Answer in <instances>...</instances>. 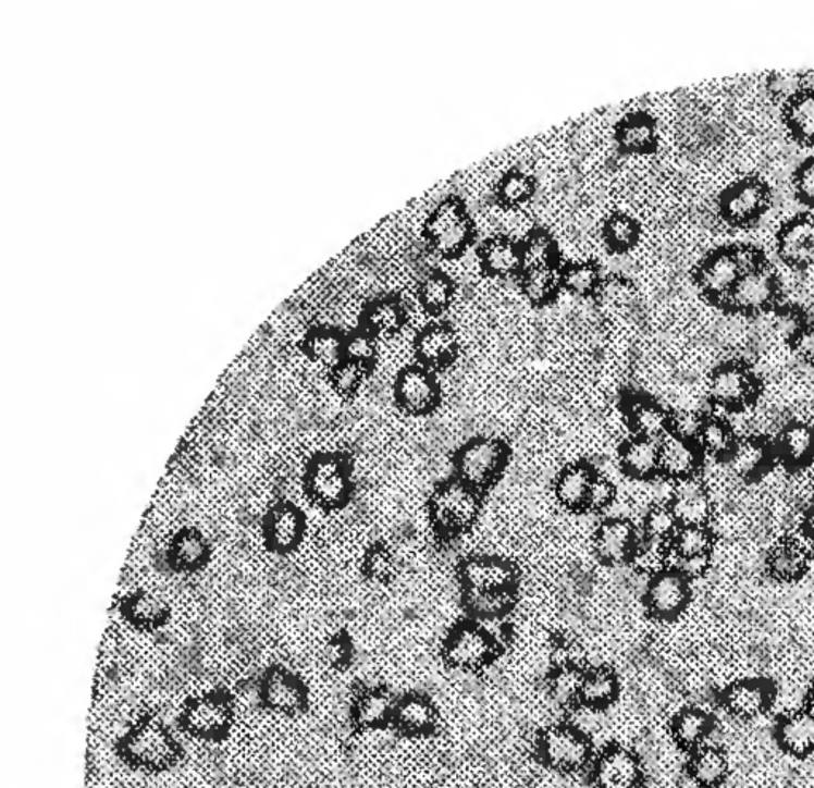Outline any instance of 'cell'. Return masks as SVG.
Listing matches in <instances>:
<instances>
[{
    "label": "cell",
    "instance_id": "obj_46",
    "mask_svg": "<svg viewBox=\"0 0 814 788\" xmlns=\"http://www.w3.org/2000/svg\"><path fill=\"white\" fill-rule=\"evenodd\" d=\"M560 288V271L557 268L526 269L520 279V290L531 304L550 303Z\"/></svg>",
    "mask_w": 814,
    "mask_h": 788
},
{
    "label": "cell",
    "instance_id": "obj_19",
    "mask_svg": "<svg viewBox=\"0 0 814 788\" xmlns=\"http://www.w3.org/2000/svg\"><path fill=\"white\" fill-rule=\"evenodd\" d=\"M395 399L406 413H431L440 403V383L422 366H407L396 377Z\"/></svg>",
    "mask_w": 814,
    "mask_h": 788
},
{
    "label": "cell",
    "instance_id": "obj_16",
    "mask_svg": "<svg viewBox=\"0 0 814 788\" xmlns=\"http://www.w3.org/2000/svg\"><path fill=\"white\" fill-rule=\"evenodd\" d=\"M643 532L626 517H609L593 535L596 555L609 565L631 562L640 547Z\"/></svg>",
    "mask_w": 814,
    "mask_h": 788
},
{
    "label": "cell",
    "instance_id": "obj_20",
    "mask_svg": "<svg viewBox=\"0 0 814 788\" xmlns=\"http://www.w3.org/2000/svg\"><path fill=\"white\" fill-rule=\"evenodd\" d=\"M670 506L681 525H710L714 517L713 494L702 476L678 480L673 485Z\"/></svg>",
    "mask_w": 814,
    "mask_h": 788
},
{
    "label": "cell",
    "instance_id": "obj_64",
    "mask_svg": "<svg viewBox=\"0 0 814 788\" xmlns=\"http://www.w3.org/2000/svg\"><path fill=\"white\" fill-rule=\"evenodd\" d=\"M803 703H805V707H803V710L809 711L810 714H812L814 717V682L809 687V690H806L805 698H803Z\"/></svg>",
    "mask_w": 814,
    "mask_h": 788
},
{
    "label": "cell",
    "instance_id": "obj_47",
    "mask_svg": "<svg viewBox=\"0 0 814 788\" xmlns=\"http://www.w3.org/2000/svg\"><path fill=\"white\" fill-rule=\"evenodd\" d=\"M522 271L534 268H555L558 258L557 244L547 231L533 230L526 241L520 242Z\"/></svg>",
    "mask_w": 814,
    "mask_h": 788
},
{
    "label": "cell",
    "instance_id": "obj_57",
    "mask_svg": "<svg viewBox=\"0 0 814 788\" xmlns=\"http://www.w3.org/2000/svg\"><path fill=\"white\" fill-rule=\"evenodd\" d=\"M344 347L346 345L336 335L323 334L313 341L312 354L316 356L317 361L322 362V365L340 366L343 354H346Z\"/></svg>",
    "mask_w": 814,
    "mask_h": 788
},
{
    "label": "cell",
    "instance_id": "obj_6",
    "mask_svg": "<svg viewBox=\"0 0 814 788\" xmlns=\"http://www.w3.org/2000/svg\"><path fill=\"white\" fill-rule=\"evenodd\" d=\"M508 456V448L498 439H471L455 458L458 479L474 490L485 489L498 479Z\"/></svg>",
    "mask_w": 814,
    "mask_h": 788
},
{
    "label": "cell",
    "instance_id": "obj_2",
    "mask_svg": "<svg viewBox=\"0 0 814 788\" xmlns=\"http://www.w3.org/2000/svg\"><path fill=\"white\" fill-rule=\"evenodd\" d=\"M119 746L127 765L150 773L172 768L184 752L165 725L148 718L131 728Z\"/></svg>",
    "mask_w": 814,
    "mask_h": 788
},
{
    "label": "cell",
    "instance_id": "obj_63",
    "mask_svg": "<svg viewBox=\"0 0 814 788\" xmlns=\"http://www.w3.org/2000/svg\"><path fill=\"white\" fill-rule=\"evenodd\" d=\"M802 532L805 541L814 547V506L810 507L806 510L805 517H803Z\"/></svg>",
    "mask_w": 814,
    "mask_h": 788
},
{
    "label": "cell",
    "instance_id": "obj_28",
    "mask_svg": "<svg viewBox=\"0 0 814 788\" xmlns=\"http://www.w3.org/2000/svg\"><path fill=\"white\" fill-rule=\"evenodd\" d=\"M396 703L381 687L363 690L351 704V721L360 729L385 728L395 718Z\"/></svg>",
    "mask_w": 814,
    "mask_h": 788
},
{
    "label": "cell",
    "instance_id": "obj_15",
    "mask_svg": "<svg viewBox=\"0 0 814 788\" xmlns=\"http://www.w3.org/2000/svg\"><path fill=\"white\" fill-rule=\"evenodd\" d=\"M260 698L261 706L266 710L293 717L306 710L309 691L295 674L284 668H274L261 680Z\"/></svg>",
    "mask_w": 814,
    "mask_h": 788
},
{
    "label": "cell",
    "instance_id": "obj_60",
    "mask_svg": "<svg viewBox=\"0 0 814 788\" xmlns=\"http://www.w3.org/2000/svg\"><path fill=\"white\" fill-rule=\"evenodd\" d=\"M794 189L800 202L814 207V158L805 159L797 169Z\"/></svg>",
    "mask_w": 814,
    "mask_h": 788
},
{
    "label": "cell",
    "instance_id": "obj_8",
    "mask_svg": "<svg viewBox=\"0 0 814 788\" xmlns=\"http://www.w3.org/2000/svg\"><path fill=\"white\" fill-rule=\"evenodd\" d=\"M498 644L479 624L455 627L444 642V660L457 670L472 673L488 666L496 655Z\"/></svg>",
    "mask_w": 814,
    "mask_h": 788
},
{
    "label": "cell",
    "instance_id": "obj_55",
    "mask_svg": "<svg viewBox=\"0 0 814 788\" xmlns=\"http://www.w3.org/2000/svg\"><path fill=\"white\" fill-rule=\"evenodd\" d=\"M706 417L695 409H681L671 414L670 433L696 441Z\"/></svg>",
    "mask_w": 814,
    "mask_h": 788
},
{
    "label": "cell",
    "instance_id": "obj_53",
    "mask_svg": "<svg viewBox=\"0 0 814 788\" xmlns=\"http://www.w3.org/2000/svg\"><path fill=\"white\" fill-rule=\"evenodd\" d=\"M207 544L201 534L195 531H185L178 535L172 545V559L181 568L192 569L201 566L206 559Z\"/></svg>",
    "mask_w": 814,
    "mask_h": 788
},
{
    "label": "cell",
    "instance_id": "obj_58",
    "mask_svg": "<svg viewBox=\"0 0 814 788\" xmlns=\"http://www.w3.org/2000/svg\"><path fill=\"white\" fill-rule=\"evenodd\" d=\"M367 571L372 579L387 580L396 571V558L387 547H374L367 556Z\"/></svg>",
    "mask_w": 814,
    "mask_h": 788
},
{
    "label": "cell",
    "instance_id": "obj_7",
    "mask_svg": "<svg viewBox=\"0 0 814 788\" xmlns=\"http://www.w3.org/2000/svg\"><path fill=\"white\" fill-rule=\"evenodd\" d=\"M538 752L547 768L575 774L588 768L593 746L589 738L571 725H554L541 735Z\"/></svg>",
    "mask_w": 814,
    "mask_h": 788
},
{
    "label": "cell",
    "instance_id": "obj_40",
    "mask_svg": "<svg viewBox=\"0 0 814 788\" xmlns=\"http://www.w3.org/2000/svg\"><path fill=\"white\" fill-rule=\"evenodd\" d=\"M785 120L795 140L814 145V89H800L788 99Z\"/></svg>",
    "mask_w": 814,
    "mask_h": 788
},
{
    "label": "cell",
    "instance_id": "obj_42",
    "mask_svg": "<svg viewBox=\"0 0 814 788\" xmlns=\"http://www.w3.org/2000/svg\"><path fill=\"white\" fill-rule=\"evenodd\" d=\"M640 237V223L629 213H613L603 223V241L614 255H627Z\"/></svg>",
    "mask_w": 814,
    "mask_h": 788
},
{
    "label": "cell",
    "instance_id": "obj_38",
    "mask_svg": "<svg viewBox=\"0 0 814 788\" xmlns=\"http://www.w3.org/2000/svg\"><path fill=\"white\" fill-rule=\"evenodd\" d=\"M713 528L710 525H681L670 541V553L679 563L710 558L714 549Z\"/></svg>",
    "mask_w": 814,
    "mask_h": 788
},
{
    "label": "cell",
    "instance_id": "obj_31",
    "mask_svg": "<svg viewBox=\"0 0 814 788\" xmlns=\"http://www.w3.org/2000/svg\"><path fill=\"white\" fill-rule=\"evenodd\" d=\"M688 771L696 787L719 788L726 784L727 776H729V756L719 746H702L693 750Z\"/></svg>",
    "mask_w": 814,
    "mask_h": 788
},
{
    "label": "cell",
    "instance_id": "obj_9",
    "mask_svg": "<svg viewBox=\"0 0 814 788\" xmlns=\"http://www.w3.org/2000/svg\"><path fill=\"white\" fill-rule=\"evenodd\" d=\"M234 718L236 715L230 700L220 693H209L193 698L185 704L181 714V725L188 735L209 741L230 735Z\"/></svg>",
    "mask_w": 814,
    "mask_h": 788
},
{
    "label": "cell",
    "instance_id": "obj_61",
    "mask_svg": "<svg viewBox=\"0 0 814 788\" xmlns=\"http://www.w3.org/2000/svg\"><path fill=\"white\" fill-rule=\"evenodd\" d=\"M791 344L802 361L814 366V323H803L792 335Z\"/></svg>",
    "mask_w": 814,
    "mask_h": 788
},
{
    "label": "cell",
    "instance_id": "obj_10",
    "mask_svg": "<svg viewBox=\"0 0 814 788\" xmlns=\"http://www.w3.org/2000/svg\"><path fill=\"white\" fill-rule=\"evenodd\" d=\"M691 600L692 579L676 566L652 576L644 591L648 611L658 620H675L688 610Z\"/></svg>",
    "mask_w": 814,
    "mask_h": 788
},
{
    "label": "cell",
    "instance_id": "obj_41",
    "mask_svg": "<svg viewBox=\"0 0 814 788\" xmlns=\"http://www.w3.org/2000/svg\"><path fill=\"white\" fill-rule=\"evenodd\" d=\"M455 293H457V286L451 274L444 271H431L420 282L417 297H419L420 306L428 313H441L451 306Z\"/></svg>",
    "mask_w": 814,
    "mask_h": 788
},
{
    "label": "cell",
    "instance_id": "obj_44",
    "mask_svg": "<svg viewBox=\"0 0 814 788\" xmlns=\"http://www.w3.org/2000/svg\"><path fill=\"white\" fill-rule=\"evenodd\" d=\"M584 670L579 666H562L554 668L547 680L546 694L555 707H571L579 703V690H581Z\"/></svg>",
    "mask_w": 814,
    "mask_h": 788
},
{
    "label": "cell",
    "instance_id": "obj_30",
    "mask_svg": "<svg viewBox=\"0 0 814 788\" xmlns=\"http://www.w3.org/2000/svg\"><path fill=\"white\" fill-rule=\"evenodd\" d=\"M671 738L679 749L696 750L708 744L714 731V721L710 712L696 706L682 707L671 718Z\"/></svg>",
    "mask_w": 814,
    "mask_h": 788
},
{
    "label": "cell",
    "instance_id": "obj_56",
    "mask_svg": "<svg viewBox=\"0 0 814 788\" xmlns=\"http://www.w3.org/2000/svg\"><path fill=\"white\" fill-rule=\"evenodd\" d=\"M617 501V489L608 477L596 473L589 492L588 507L595 513H603L613 507Z\"/></svg>",
    "mask_w": 814,
    "mask_h": 788
},
{
    "label": "cell",
    "instance_id": "obj_32",
    "mask_svg": "<svg viewBox=\"0 0 814 788\" xmlns=\"http://www.w3.org/2000/svg\"><path fill=\"white\" fill-rule=\"evenodd\" d=\"M482 271L496 279H509L522 269L520 244L508 237L493 236L479 248Z\"/></svg>",
    "mask_w": 814,
    "mask_h": 788
},
{
    "label": "cell",
    "instance_id": "obj_12",
    "mask_svg": "<svg viewBox=\"0 0 814 788\" xmlns=\"http://www.w3.org/2000/svg\"><path fill=\"white\" fill-rule=\"evenodd\" d=\"M770 206V189L761 178L738 180L723 193L719 199L720 216L735 226L753 224L767 212Z\"/></svg>",
    "mask_w": 814,
    "mask_h": 788
},
{
    "label": "cell",
    "instance_id": "obj_24",
    "mask_svg": "<svg viewBox=\"0 0 814 788\" xmlns=\"http://www.w3.org/2000/svg\"><path fill=\"white\" fill-rule=\"evenodd\" d=\"M465 590L514 591L517 574L514 566L498 556H476L461 566Z\"/></svg>",
    "mask_w": 814,
    "mask_h": 788
},
{
    "label": "cell",
    "instance_id": "obj_37",
    "mask_svg": "<svg viewBox=\"0 0 814 788\" xmlns=\"http://www.w3.org/2000/svg\"><path fill=\"white\" fill-rule=\"evenodd\" d=\"M620 693V684L616 673L606 666L584 670L581 690H579V703L596 710H609Z\"/></svg>",
    "mask_w": 814,
    "mask_h": 788
},
{
    "label": "cell",
    "instance_id": "obj_25",
    "mask_svg": "<svg viewBox=\"0 0 814 788\" xmlns=\"http://www.w3.org/2000/svg\"><path fill=\"white\" fill-rule=\"evenodd\" d=\"M776 742L779 749L797 759H805L814 752V717L805 710L786 712L776 725Z\"/></svg>",
    "mask_w": 814,
    "mask_h": 788
},
{
    "label": "cell",
    "instance_id": "obj_1",
    "mask_svg": "<svg viewBox=\"0 0 814 788\" xmlns=\"http://www.w3.org/2000/svg\"><path fill=\"white\" fill-rule=\"evenodd\" d=\"M764 264H767L764 255L753 245H729L717 248L703 259L695 279L702 293L724 304L744 272Z\"/></svg>",
    "mask_w": 814,
    "mask_h": 788
},
{
    "label": "cell",
    "instance_id": "obj_34",
    "mask_svg": "<svg viewBox=\"0 0 814 788\" xmlns=\"http://www.w3.org/2000/svg\"><path fill=\"white\" fill-rule=\"evenodd\" d=\"M620 466L624 472L638 480H648L661 473V452L658 441L652 439H629L620 448Z\"/></svg>",
    "mask_w": 814,
    "mask_h": 788
},
{
    "label": "cell",
    "instance_id": "obj_52",
    "mask_svg": "<svg viewBox=\"0 0 814 788\" xmlns=\"http://www.w3.org/2000/svg\"><path fill=\"white\" fill-rule=\"evenodd\" d=\"M407 309L398 300H379L368 313V323L374 333L395 335L407 323Z\"/></svg>",
    "mask_w": 814,
    "mask_h": 788
},
{
    "label": "cell",
    "instance_id": "obj_39",
    "mask_svg": "<svg viewBox=\"0 0 814 788\" xmlns=\"http://www.w3.org/2000/svg\"><path fill=\"white\" fill-rule=\"evenodd\" d=\"M595 476L596 472L588 465H575L565 469L555 483L557 500L567 509H584L588 507L589 492Z\"/></svg>",
    "mask_w": 814,
    "mask_h": 788
},
{
    "label": "cell",
    "instance_id": "obj_43",
    "mask_svg": "<svg viewBox=\"0 0 814 788\" xmlns=\"http://www.w3.org/2000/svg\"><path fill=\"white\" fill-rule=\"evenodd\" d=\"M305 530L301 514L289 506L272 510L268 518V538L275 547L289 549L299 541Z\"/></svg>",
    "mask_w": 814,
    "mask_h": 788
},
{
    "label": "cell",
    "instance_id": "obj_26",
    "mask_svg": "<svg viewBox=\"0 0 814 788\" xmlns=\"http://www.w3.org/2000/svg\"><path fill=\"white\" fill-rule=\"evenodd\" d=\"M458 338L447 324H427L414 341V354L430 368H440L454 361Z\"/></svg>",
    "mask_w": 814,
    "mask_h": 788
},
{
    "label": "cell",
    "instance_id": "obj_50",
    "mask_svg": "<svg viewBox=\"0 0 814 788\" xmlns=\"http://www.w3.org/2000/svg\"><path fill=\"white\" fill-rule=\"evenodd\" d=\"M126 610L130 620L140 628L158 627L168 618V606L157 594H136L127 601Z\"/></svg>",
    "mask_w": 814,
    "mask_h": 788
},
{
    "label": "cell",
    "instance_id": "obj_21",
    "mask_svg": "<svg viewBox=\"0 0 814 788\" xmlns=\"http://www.w3.org/2000/svg\"><path fill=\"white\" fill-rule=\"evenodd\" d=\"M307 487L317 503L325 506L343 503L350 492L347 466L336 456H322L310 466Z\"/></svg>",
    "mask_w": 814,
    "mask_h": 788
},
{
    "label": "cell",
    "instance_id": "obj_36",
    "mask_svg": "<svg viewBox=\"0 0 814 788\" xmlns=\"http://www.w3.org/2000/svg\"><path fill=\"white\" fill-rule=\"evenodd\" d=\"M738 439L740 435L729 418L708 415L696 442L705 456L719 463H727L737 447Z\"/></svg>",
    "mask_w": 814,
    "mask_h": 788
},
{
    "label": "cell",
    "instance_id": "obj_51",
    "mask_svg": "<svg viewBox=\"0 0 814 788\" xmlns=\"http://www.w3.org/2000/svg\"><path fill=\"white\" fill-rule=\"evenodd\" d=\"M681 527L670 503H655L643 517V534L652 541L670 542L675 532Z\"/></svg>",
    "mask_w": 814,
    "mask_h": 788
},
{
    "label": "cell",
    "instance_id": "obj_17",
    "mask_svg": "<svg viewBox=\"0 0 814 788\" xmlns=\"http://www.w3.org/2000/svg\"><path fill=\"white\" fill-rule=\"evenodd\" d=\"M776 452L774 442L764 435H740L733 454L726 465L733 477L741 482L753 483L767 476L774 469Z\"/></svg>",
    "mask_w": 814,
    "mask_h": 788
},
{
    "label": "cell",
    "instance_id": "obj_62",
    "mask_svg": "<svg viewBox=\"0 0 814 788\" xmlns=\"http://www.w3.org/2000/svg\"><path fill=\"white\" fill-rule=\"evenodd\" d=\"M350 656V645L344 639H331L323 649V660L331 668H341Z\"/></svg>",
    "mask_w": 814,
    "mask_h": 788
},
{
    "label": "cell",
    "instance_id": "obj_5",
    "mask_svg": "<svg viewBox=\"0 0 814 788\" xmlns=\"http://www.w3.org/2000/svg\"><path fill=\"white\" fill-rule=\"evenodd\" d=\"M708 394L713 406L738 414L757 399L761 380L747 362H720L710 377Z\"/></svg>",
    "mask_w": 814,
    "mask_h": 788
},
{
    "label": "cell",
    "instance_id": "obj_33",
    "mask_svg": "<svg viewBox=\"0 0 814 788\" xmlns=\"http://www.w3.org/2000/svg\"><path fill=\"white\" fill-rule=\"evenodd\" d=\"M616 141L624 153H651L657 145V124L648 113H631L617 124Z\"/></svg>",
    "mask_w": 814,
    "mask_h": 788
},
{
    "label": "cell",
    "instance_id": "obj_49",
    "mask_svg": "<svg viewBox=\"0 0 814 788\" xmlns=\"http://www.w3.org/2000/svg\"><path fill=\"white\" fill-rule=\"evenodd\" d=\"M533 195L534 180L517 169L506 172L496 185L498 202L508 209H520L523 204L530 202Z\"/></svg>",
    "mask_w": 814,
    "mask_h": 788
},
{
    "label": "cell",
    "instance_id": "obj_59",
    "mask_svg": "<svg viewBox=\"0 0 814 788\" xmlns=\"http://www.w3.org/2000/svg\"><path fill=\"white\" fill-rule=\"evenodd\" d=\"M344 352H346L348 361L360 362V365L365 366L371 359L375 358L378 344H375V338L369 333L355 334L348 338Z\"/></svg>",
    "mask_w": 814,
    "mask_h": 788
},
{
    "label": "cell",
    "instance_id": "obj_29",
    "mask_svg": "<svg viewBox=\"0 0 814 788\" xmlns=\"http://www.w3.org/2000/svg\"><path fill=\"white\" fill-rule=\"evenodd\" d=\"M437 717L440 711L430 698L409 693L396 703L393 722L407 736H427L436 729Z\"/></svg>",
    "mask_w": 814,
    "mask_h": 788
},
{
    "label": "cell",
    "instance_id": "obj_14",
    "mask_svg": "<svg viewBox=\"0 0 814 788\" xmlns=\"http://www.w3.org/2000/svg\"><path fill=\"white\" fill-rule=\"evenodd\" d=\"M776 687L767 679H741L730 684L720 694V704L738 721H754L772 710Z\"/></svg>",
    "mask_w": 814,
    "mask_h": 788
},
{
    "label": "cell",
    "instance_id": "obj_22",
    "mask_svg": "<svg viewBox=\"0 0 814 788\" xmlns=\"http://www.w3.org/2000/svg\"><path fill=\"white\" fill-rule=\"evenodd\" d=\"M658 452H661V473L673 482L700 476L705 454L700 448L699 442L668 433L658 441Z\"/></svg>",
    "mask_w": 814,
    "mask_h": 788
},
{
    "label": "cell",
    "instance_id": "obj_27",
    "mask_svg": "<svg viewBox=\"0 0 814 788\" xmlns=\"http://www.w3.org/2000/svg\"><path fill=\"white\" fill-rule=\"evenodd\" d=\"M810 553L802 542L795 539L779 541L765 558V569L778 582H795L809 571Z\"/></svg>",
    "mask_w": 814,
    "mask_h": 788
},
{
    "label": "cell",
    "instance_id": "obj_23",
    "mask_svg": "<svg viewBox=\"0 0 814 788\" xmlns=\"http://www.w3.org/2000/svg\"><path fill=\"white\" fill-rule=\"evenodd\" d=\"M776 459L789 471L799 472L814 463V427L802 420L782 424L774 442Z\"/></svg>",
    "mask_w": 814,
    "mask_h": 788
},
{
    "label": "cell",
    "instance_id": "obj_35",
    "mask_svg": "<svg viewBox=\"0 0 814 788\" xmlns=\"http://www.w3.org/2000/svg\"><path fill=\"white\" fill-rule=\"evenodd\" d=\"M627 415L634 435L661 441L670 433L671 413L650 397H637L631 401Z\"/></svg>",
    "mask_w": 814,
    "mask_h": 788
},
{
    "label": "cell",
    "instance_id": "obj_48",
    "mask_svg": "<svg viewBox=\"0 0 814 788\" xmlns=\"http://www.w3.org/2000/svg\"><path fill=\"white\" fill-rule=\"evenodd\" d=\"M560 286L572 295H592L602 286L600 269L591 261L568 262L560 271Z\"/></svg>",
    "mask_w": 814,
    "mask_h": 788
},
{
    "label": "cell",
    "instance_id": "obj_4",
    "mask_svg": "<svg viewBox=\"0 0 814 788\" xmlns=\"http://www.w3.org/2000/svg\"><path fill=\"white\" fill-rule=\"evenodd\" d=\"M481 510L478 490L460 479L443 483L430 500V515L434 527L447 534H458L474 524Z\"/></svg>",
    "mask_w": 814,
    "mask_h": 788
},
{
    "label": "cell",
    "instance_id": "obj_11",
    "mask_svg": "<svg viewBox=\"0 0 814 788\" xmlns=\"http://www.w3.org/2000/svg\"><path fill=\"white\" fill-rule=\"evenodd\" d=\"M781 293L778 276L767 264L744 272L726 299V306L738 313L754 316L767 312L775 306Z\"/></svg>",
    "mask_w": 814,
    "mask_h": 788
},
{
    "label": "cell",
    "instance_id": "obj_13",
    "mask_svg": "<svg viewBox=\"0 0 814 788\" xmlns=\"http://www.w3.org/2000/svg\"><path fill=\"white\" fill-rule=\"evenodd\" d=\"M644 766L633 750L622 746H609L593 766V783L596 788H641Z\"/></svg>",
    "mask_w": 814,
    "mask_h": 788
},
{
    "label": "cell",
    "instance_id": "obj_45",
    "mask_svg": "<svg viewBox=\"0 0 814 788\" xmlns=\"http://www.w3.org/2000/svg\"><path fill=\"white\" fill-rule=\"evenodd\" d=\"M513 604L514 591L465 590V606L479 620L502 618Z\"/></svg>",
    "mask_w": 814,
    "mask_h": 788
},
{
    "label": "cell",
    "instance_id": "obj_18",
    "mask_svg": "<svg viewBox=\"0 0 814 788\" xmlns=\"http://www.w3.org/2000/svg\"><path fill=\"white\" fill-rule=\"evenodd\" d=\"M776 251L788 268H814V217L803 213L786 221L776 236Z\"/></svg>",
    "mask_w": 814,
    "mask_h": 788
},
{
    "label": "cell",
    "instance_id": "obj_3",
    "mask_svg": "<svg viewBox=\"0 0 814 788\" xmlns=\"http://www.w3.org/2000/svg\"><path fill=\"white\" fill-rule=\"evenodd\" d=\"M425 236L430 247L444 258L461 257L474 236V223L457 197L441 200L427 217Z\"/></svg>",
    "mask_w": 814,
    "mask_h": 788
},
{
    "label": "cell",
    "instance_id": "obj_54",
    "mask_svg": "<svg viewBox=\"0 0 814 788\" xmlns=\"http://www.w3.org/2000/svg\"><path fill=\"white\" fill-rule=\"evenodd\" d=\"M365 380V366L347 361L336 366L333 372V385L344 396L357 393Z\"/></svg>",
    "mask_w": 814,
    "mask_h": 788
}]
</instances>
